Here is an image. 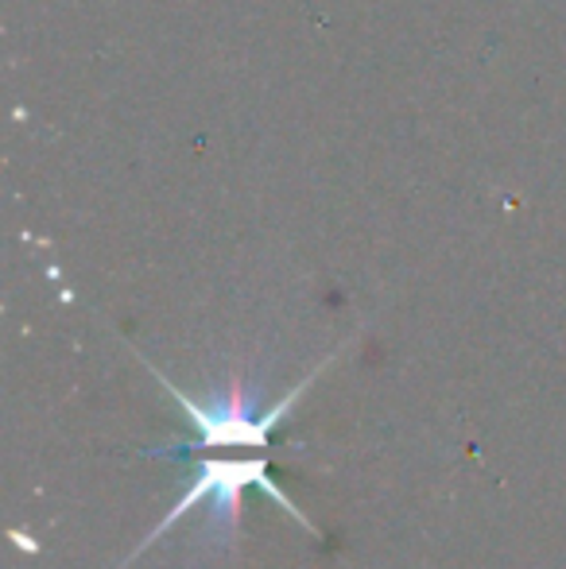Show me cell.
Listing matches in <instances>:
<instances>
[{"instance_id":"obj_2","label":"cell","mask_w":566,"mask_h":569,"mask_svg":"<svg viewBox=\"0 0 566 569\" xmlns=\"http://www.w3.org/2000/svg\"><path fill=\"white\" fill-rule=\"evenodd\" d=\"M151 372H156V368H151ZM318 372H322V368H315V372H310L299 388H291L280 403L268 407V411H260V415L252 411V396L237 380L229 383L226 391H214L210 403H198V399H190L187 391H179L171 380H163L159 372H156V380L163 383L175 399H179L187 422L198 430L195 446H206V450H234V446H252V450H265L268 438H272V430L280 427L287 415H291V407L299 403V396L310 388V380H315Z\"/></svg>"},{"instance_id":"obj_1","label":"cell","mask_w":566,"mask_h":569,"mask_svg":"<svg viewBox=\"0 0 566 569\" xmlns=\"http://www.w3.org/2000/svg\"><path fill=\"white\" fill-rule=\"evenodd\" d=\"M249 485L265 488V492L272 496L276 503H280L287 516L299 519V523L307 527L310 535L318 531V527L310 523V516H302L299 503H295L291 496L284 492L280 480H276L272 472H268V461H265V457H252V461H249V457H245V461H221V457H218V461H202V465H198V469H195V480H190V485L182 488L179 503H175V508L167 511V516L159 519L156 527H151L148 539H143L140 547L129 555V562L140 555V550H148L151 542L163 539V535L171 531V527L179 523L182 516H190L195 508H202V503H210V523L218 527V531L226 535V539H234V535H237V523H241V492H245Z\"/></svg>"}]
</instances>
